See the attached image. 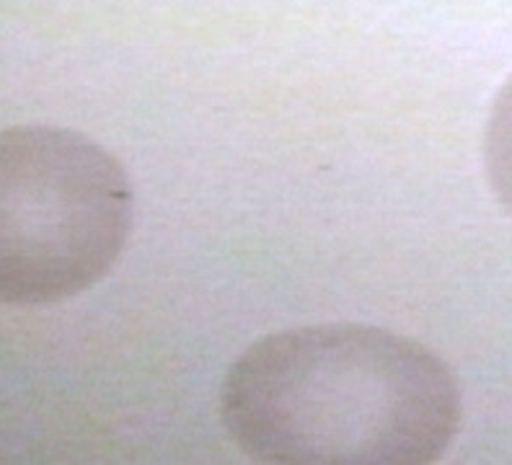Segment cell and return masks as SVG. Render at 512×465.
Wrapping results in <instances>:
<instances>
[{
    "mask_svg": "<svg viewBox=\"0 0 512 465\" xmlns=\"http://www.w3.org/2000/svg\"><path fill=\"white\" fill-rule=\"evenodd\" d=\"M220 419L272 465H427L456 440L461 388L425 344L360 323L269 334L231 365Z\"/></svg>",
    "mask_w": 512,
    "mask_h": 465,
    "instance_id": "1",
    "label": "cell"
},
{
    "mask_svg": "<svg viewBox=\"0 0 512 465\" xmlns=\"http://www.w3.org/2000/svg\"><path fill=\"white\" fill-rule=\"evenodd\" d=\"M132 223V181L104 145L55 124L0 130V303L86 292L112 272Z\"/></svg>",
    "mask_w": 512,
    "mask_h": 465,
    "instance_id": "2",
    "label": "cell"
},
{
    "mask_svg": "<svg viewBox=\"0 0 512 465\" xmlns=\"http://www.w3.org/2000/svg\"><path fill=\"white\" fill-rule=\"evenodd\" d=\"M484 166L494 197L512 215V78L494 99L484 135Z\"/></svg>",
    "mask_w": 512,
    "mask_h": 465,
    "instance_id": "3",
    "label": "cell"
}]
</instances>
